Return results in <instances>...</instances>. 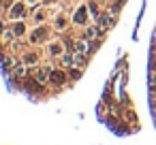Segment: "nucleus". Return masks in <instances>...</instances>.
<instances>
[{"instance_id":"f257e3e1","label":"nucleus","mask_w":156,"mask_h":145,"mask_svg":"<svg viewBox=\"0 0 156 145\" xmlns=\"http://www.w3.org/2000/svg\"><path fill=\"white\" fill-rule=\"evenodd\" d=\"M83 19H86V13H83V11H79L77 15H75V21H83Z\"/></svg>"}]
</instances>
